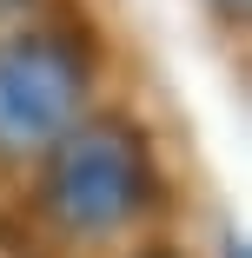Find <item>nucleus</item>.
Masks as SVG:
<instances>
[{"instance_id": "2", "label": "nucleus", "mask_w": 252, "mask_h": 258, "mask_svg": "<svg viewBox=\"0 0 252 258\" xmlns=\"http://www.w3.org/2000/svg\"><path fill=\"white\" fill-rule=\"evenodd\" d=\"M86 73L60 40H14L0 53V152H27L60 133Z\"/></svg>"}, {"instance_id": "1", "label": "nucleus", "mask_w": 252, "mask_h": 258, "mask_svg": "<svg viewBox=\"0 0 252 258\" xmlns=\"http://www.w3.org/2000/svg\"><path fill=\"white\" fill-rule=\"evenodd\" d=\"M46 199H54L67 212V225H80V232L126 225L146 205V152H139V139L126 126L73 139L67 159H60V179L46 185Z\"/></svg>"}]
</instances>
